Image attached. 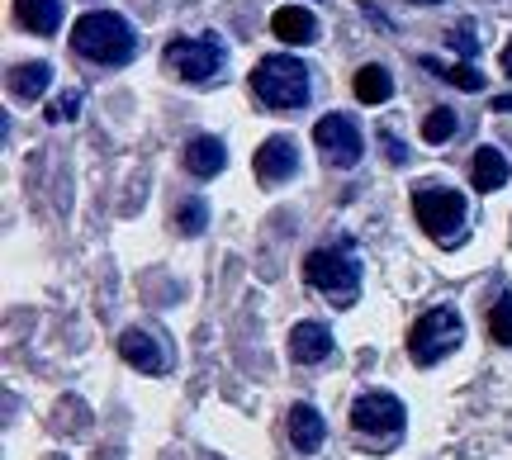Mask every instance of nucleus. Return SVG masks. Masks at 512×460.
<instances>
[{"mask_svg": "<svg viewBox=\"0 0 512 460\" xmlns=\"http://www.w3.org/2000/svg\"><path fill=\"white\" fill-rule=\"evenodd\" d=\"M470 176H475V185L484 190V195H494V190H503L508 185V157L498 148H479L475 152V166H470Z\"/></svg>", "mask_w": 512, "mask_h": 460, "instance_id": "obj_17", "label": "nucleus"}, {"mask_svg": "<svg viewBox=\"0 0 512 460\" xmlns=\"http://www.w3.org/2000/svg\"><path fill=\"white\" fill-rule=\"evenodd\" d=\"M48 86H53V67H48V62H24V67H10V95H15V100H38Z\"/></svg>", "mask_w": 512, "mask_h": 460, "instance_id": "obj_16", "label": "nucleus"}, {"mask_svg": "<svg viewBox=\"0 0 512 460\" xmlns=\"http://www.w3.org/2000/svg\"><path fill=\"white\" fill-rule=\"evenodd\" d=\"M351 427L366 437H394V432H403V404L384 389H370L351 404Z\"/></svg>", "mask_w": 512, "mask_h": 460, "instance_id": "obj_8", "label": "nucleus"}, {"mask_svg": "<svg viewBox=\"0 0 512 460\" xmlns=\"http://www.w3.org/2000/svg\"><path fill=\"white\" fill-rule=\"evenodd\" d=\"M48 460H67V456H48Z\"/></svg>", "mask_w": 512, "mask_h": 460, "instance_id": "obj_29", "label": "nucleus"}, {"mask_svg": "<svg viewBox=\"0 0 512 460\" xmlns=\"http://www.w3.org/2000/svg\"><path fill=\"white\" fill-rule=\"evenodd\" d=\"M76 114H81V91H62L48 110V124H72Z\"/></svg>", "mask_w": 512, "mask_h": 460, "instance_id": "obj_23", "label": "nucleus"}, {"mask_svg": "<svg viewBox=\"0 0 512 460\" xmlns=\"http://www.w3.org/2000/svg\"><path fill=\"white\" fill-rule=\"evenodd\" d=\"M223 166H228V152H223L219 138H190V148H185V171L190 176L209 181V176H219Z\"/></svg>", "mask_w": 512, "mask_h": 460, "instance_id": "obj_14", "label": "nucleus"}, {"mask_svg": "<svg viewBox=\"0 0 512 460\" xmlns=\"http://www.w3.org/2000/svg\"><path fill=\"white\" fill-rule=\"evenodd\" d=\"M413 5H437V0H413Z\"/></svg>", "mask_w": 512, "mask_h": 460, "instance_id": "obj_28", "label": "nucleus"}, {"mask_svg": "<svg viewBox=\"0 0 512 460\" xmlns=\"http://www.w3.org/2000/svg\"><path fill=\"white\" fill-rule=\"evenodd\" d=\"M204 223H209V209H204V200H185L181 209H176V228H181L185 238H200Z\"/></svg>", "mask_w": 512, "mask_h": 460, "instance_id": "obj_22", "label": "nucleus"}, {"mask_svg": "<svg viewBox=\"0 0 512 460\" xmlns=\"http://www.w3.org/2000/svg\"><path fill=\"white\" fill-rule=\"evenodd\" d=\"M252 95L275 114H294L309 105V67L290 53L261 57L252 72Z\"/></svg>", "mask_w": 512, "mask_h": 460, "instance_id": "obj_2", "label": "nucleus"}, {"mask_svg": "<svg viewBox=\"0 0 512 460\" xmlns=\"http://www.w3.org/2000/svg\"><path fill=\"white\" fill-rule=\"evenodd\" d=\"M456 129H460V119H456V110H446V105L422 119V138H427V143H446Z\"/></svg>", "mask_w": 512, "mask_h": 460, "instance_id": "obj_20", "label": "nucleus"}, {"mask_svg": "<svg viewBox=\"0 0 512 460\" xmlns=\"http://www.w3.org/2000/svg\"><path fill=\"white\" fill-rule=\"evenodd\" d=\"M451 48H456L460 57H475L479 53V38L470 34V29H456V34H451Z\"/></svg>", "mask_w": 512, "mask_h": 460, "instance_id": "obj_24", "label": "nucleus"}, {"mask_svg": "<svg viewBox=\"0 0 512 460\" xmlns=\"http://www.w3.org/2000/svg\"><path fill=\"white\" fill-rule=\"evenodd\" d=\"M15 15L29 34H57V24H62V0H15Z\"/></svg>", "mask_w": 512, "mask_h": 460, "instance_id": "obj_15", "label": "nucleus"}, {"mask_svg": "<svg viewBox=\"0 0 512 460\" xmlns=\"http://www.w3.org/2000/svg\"><path fill=\"white\" fill-rule=\"evenodd\" d=\"M313 143H318V152H323V162L342 166V171H351V166L366 157V143H361V133H356V124H351L347 114L318 119V124H313Z\"/></svg>", "mask_w": 512, "mask_h": 460, "instance_id": "obj_7", "label": "nucleus"}, {"mask_svg": "<svg viewBox=\"0 0 512 460\" xmlns=\"http://www.w3.org/2000/svg\"><path fill=\"white\" fill-rule=\"evenodd\" d=\"M489 337H494L498 347H512V295H503L489 309Z\"/></svg>", "mask_w": 512, "mask_h": 460, "instance_id": "obj_21", "label": "nucleus"}, {"mask_svg": "<svg viewBox=\"0 0 512 460\" xmlns=\"http://www.w3.org/2000/svg\"><path fill=\"white\" fill-rule=\"evenodd\" d=\"M413 214H418L422 233L441 247H456L465 238V195L446 190V185H418L413 190Z\"/></svg>", "mask_w": 512, "mask_h": 460, "instance_id": "obj_3", "label": "nucleus"}, {"mask_svg": "<svg viewBox=\"0 0 512 460\" xmlns=\"http://www.w3.org/2000/svg\"><path fill=\"white\" fill-rule=\"evenodd\" d=\"M494 110L498 114H512V95H494Z\"/></svg>", "mask_w": 512, "mask_h": 460, "instance_id": "obj_26", "label": "nucleus"}, {"mask_svg": "<svg viewBox=\"0 0 512 460\" xmlns=\"http://www.w3.org/2000/svg\"><path fill=\"white\" fill-rule=\"evenodd\" d=\"M256 181L261 185H280L294 176V166H299V152H294V138H285V133H275V138H266L261 148H256Z\"/></svg>", "mask_w": 512, "mask_h": 460, "instance_id": "obj_10", "label": "nucleus"}, {"mask_svg": "<svg viewBox=\"0 0 512 460\" xmlns=\"http://www.w3.org/2000/svg\"><path fill=\"white\" fill-rule=\"evenodd\" d=\"M290 356L299 366H318L332 356V332L323 323H294L290 332Z\"/></svg>", "mask_w": 512, "mask_h": 460, "instance_id": "obj_12", "label": "nucleus"}, {"mask_svg": "<svg viewBox=\"0 0 512 460\" xmlns=\"http://www.w3.org/2000/svg\"><path fill=\"white\" fill-rule=\"evenodd\" d=\"M271 34L280 38V43H290V48H304V43L318 38V19H313V10H304V5H280L271 15Z\"/></svg>", "mask_w": 512, "mask_h": 460, "instance_id": "obj_11", "label": "nucleus"}, {"mask_svg": "<svg viewBox=\"0 0 512 460\" xmlns=\"http://www.w3.org/2000/svg\"><path fill=\"white\" fill-rule=\"evenodd\" d=\"M351 91H356V100H361V105H384V100L394 95V76L370 62V67H361V72H356Z\"/></svg>", "mask_w": 512, "mask_h": 460, "instance_id": "obj_18", "label": "nucleus"}, {"mask_svg": "<svg viewBox=\"0 0 512 460\" xmlns=\"http://www.w3.org/2000/svg\"><path fill=\"white\" fill-rule=\"evenodd\" d=\"M290 442H294V451H304V456L323 451L328 427H323V413H318L313 404H294L290 408Z\"/></svg>", "mask_w": 512, "mask_h": 460, "instance_id": "obj_13", "label": "nucleus"}, {"mask_svg": "<svg viewBox=\"0 0 512 460\" xmlns=\"http://www.w3.org/2000/svg\"><path fill=\"white\" fill-rule=\"evenodd\" d=\"M422 67H427V72H437V76H446V81L460 86V91H484V76H479L470 62H460V67H441V62H432V57H422Z\"/></svg>", "mask_w": 512, "mask_h": 460, "instance_id": "obj_19", "label": "nucleus"}, {"mask_svg": "<svg viewBox=\"0 0 512 460\" xmlns=\"http://www.w3.org/2000/svg\"><path fill=\"white\" fill-rule=\"evenodd\" d=\"M304 280H309L313 290H323L332 295L337 304H351L356 290H361V261L342 252V247H313L309 257H304Z\"/></svg>", "mask_w": 512, "mask_h": 460, "instance_id": "obj_4", "label": "nucleus"}, {"mask_svg": "<svg viewBox=\"0 0 512 460\" xmlns=\"http://www.w3.org/2000/svg\"><path fill=\"white\" fill-rule=\"evenodd\" d=\"M460 337H465V328H460V313L451 309V304H441V309H427L408 328V356L418 361V366H437L441 356H451V351L460 347Z\"/></svg>", "mask_w": 512, "mask_h": 460, "instance_id": "obj_5", "label": "nucleus"}, {"mask_svg": "<svg viewBox=\"0 0 512 460\" xmlns=\"http://www.w3.org/2000/svg\"><path fill=\"white\" fill-rule=\"evenodd\" d=\"M72 48L86 62H100V67H124L128 57L138 53V34L124 15L114 10H91L72 24Z\"/></svg>", "mask_w": 512, "mask_h": 460, "instance_id": "obj_1", "label": "nucleus"}, {"mask_svg": "<svg viewBox=\"0 0 512 460\" xmlns=\"http://www.w3.org/2000/svg\"><path fill=\"white\" fill-rule=\"evenodd\" d=\"M380 143H384V157H389V162H408V148H399V138L389 129H380Z\"/></svg>", "mask_w": 512, "mask_h": 460, "instance_id": "obj_25", "label": "nucleus"}, {"mask_svg": "<svg viewBox=\"0 0 512 460\" xmlns=\"http://www.w3.org/2000/svg\"><path fill=\"white\" fill-rule=\"evenodd\" d=\"M498 62H503V72L512 76V43H508V48H503V57H498Z\"/></svg>", "mask_w": 512, "mask_h": 460, "instance_id": "obj_27", "label": "nucleus"}, {"mask_svg": "<svg viewBox=\"0 0 512 460\" xmlns=\"http://www.w3.org/2000/svg\"><path fill=\"white\" fill-rule=\"evenodd\" d=\"M162 62L181 76V81L204 86V81H214V76L223 72V43H214V38H171Z\"/></svg>", "mask_w": 512, "mask_h": 460, "instance_id": "obj_6", "label": "nucleus"}, {"mask_svg": "<svg viewBox=\"0 0 512 460\" xmlns=\"http://www.w3.org/2000/svg\"><path fill=\"white\" fill-rule=\"evenodd\" d=\"M119 356H124L138 375H166V366H171V351L162 347V337H152V332H143V328H128L124 337H119Z\"/></svg>", "mask_w": 512, "mask_h": 460, "instance_id": "obj_9", "label": "nucleus"}]
</instances>
